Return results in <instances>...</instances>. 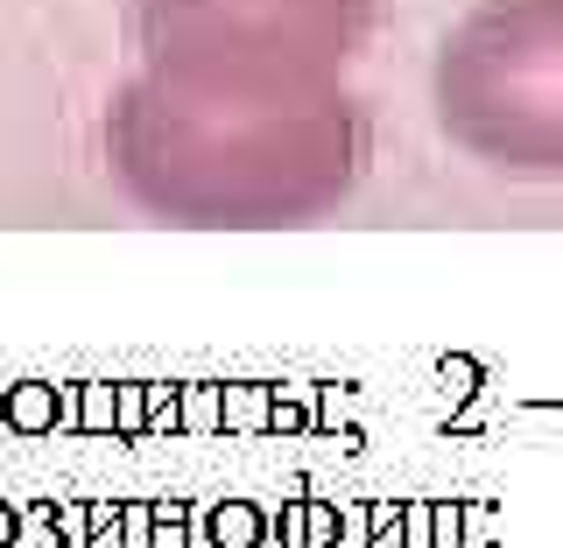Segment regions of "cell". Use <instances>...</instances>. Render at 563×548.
<instances>
[{
    "label": "cell",
    "instance_id": "6da1fadb",
    "mask_svg": "<svg viewBox=\"0 0 563 548\" xmlns=\"http://www.w3.org/2000/svg\"><path fill=\"white\" fill-rule=\"evenodd\" d=\"M366 0H141L155 57L190 78H289L345 57Z\"/></svg>",
    "mask_w": 563,
    "mask_h": 548
},
{
    "label": "cell",
    "instance_id": "7a4b0ae2",
    "mask_svg": "<svg viewBox=\"0 0 563 548\" xmlns=\"http://www.w3.org/2000/svg\"><path fill=\"white\" fill-rule=\"evenodd\" d=\"M268 541V514L254 500H219L198 514V548H261Z\"/></svg>",
    "mask_w": 563,
    "mask_h": 548
},
{
    "label": "cell",
    "instance_id": "3957f363",
    "mask_svg": "<svg viewBox=\"0 0 563 548\" xmlns=\"http://www.w3.org/2000/svg\"><path fill=\"white\" fill-rule=\"evenodd\" d=\"M268 541H282V548H339V506L289 500L282 514H268Z\"/></svg>",
    "mask_w": 563,
    "mask_h": 548
},
{
    "label": "cell",
    "instance_id": "277c9868",
    "mask_svg": "<svg viewBox=\"0 0 563 548\" xmlns=\"http://www.w3.org/2000/svg\"><path fill=\"white\" fill-rule=\"evenodd\" d=\"M0 422H8L14 436H49L57 429V387L49 380H14L8 394H0Z\"/></svg>",
    "mask_w": 563,
    "mask_h": 548
},
{
    "label": "cell",
    "instance_id": "5b68a950",
    "mask_svg": "<svg viewBox=\"0 0 563 548\" xmlns=\"http://www.w3.org/2000/svg\"><path fill=\"white\" fill-rule=\"evenodd\" d=\"M176 429H190V436L225 429V394H219L211 380H198V387H176Z\"/></svg>",
    "mask_w": 563,
    "mask_h": 548
},
{
    "label": "cell",
    "instance_id": "8992f818",
    "mask_svg": "<svg viewBox=\"0 0 563 548\" xmlns=\"http://www.w3.org/2000/svg\"><path fill=\"white\" fill-rule=\"evenodd\" d=\"M225 394V429H268L275 387H219Z\"/></svg>",
    "mask_w": 563,
    "mask_h": 548
},
{
    "label": "cell",
    "instance_id": "52a82bcc",
    "mask_svg": "<svg viewBox=\"0 0 563 548\" xmlns=\"http://www.w3.org/2000/svg\"><path fill=\"white\" fill-rule=\"evenodd\" d=\"M78 436H113V387L106 380H78V415H70Z\"/></svg>",
    "mask_w": 563,
    "mask_h": 548
},
{
    "label": "cell",
    "instance_id": "ba28073f",
    "mask_svg": "<svg viewBox=\"0 0 563 548\" xmlns=\"http://www.w3.org/2000/svg\"><path fill=\"white\" fill-rule=\"evenodd\" d=\"M155 548H198V506L155 500Z\"/></svg>",
    "mask_w": 563,
    "mask_h": 548
},
{
    "label": "cell",
    "instance_id": "9c48e42d",
    "mask_svg": "<svg viewBox=\"0 0 563 548\" xmlns=\"http://www.w3.org/2000/svg\"><path fill=\"white\" fill-rule=\"evenodd\" d=\"M113 436H148V380H113Z\"/></svg>",
    "mask_w": 563,
    "mask_h": 548
},
{
    "label": "cell",
    "instance_id": "30bf717a",
    "mask_svg": "<svg viewBox=\"0 0 563 548\" xmlns=\"http://www.w3.org/2000/svg\"><path fill=\"white\" fill-rule=\"evenodd\" d=\"M401 548H437V500H401Z\"/></svg>",
    "mask_w": 563,
    "mask_h": 548
},
{
    "label": "cell",
    "instance_id": "8fae6325",
    "mask_svg": "<svg viewBox=\"0 0 563 548\" xmlns=\"http://www.w3.org/2000/svg\"><path fill=\"white\" fill-rule=\"evenodd\" d=\"M120 548H155V500L120 506Z\"/></svg>",
    "mask_w": 563,
    "mask_h": 548
},
{
    "label": "cell",
    "instance_id": "7c38bea8",
    "mask_svg": "<svg viewBox=\"0 0 563 548\" xmlns=\"http://www.w3.org/2000/svg\"><path fill=\"white\" fill-rule=\"evenodd\" d=\"M366 548H401V500L366 506Z\"/></svg>",
    "mask_w": 563,
    "mask_h": 548
},
{
    "label": "cell",
    "instance_id": "4fadbf2b",
    "mask_svg": "<svg viewBox=\"0 0 563 548\" xmlns=\"http://www.w3.org/2000/svg\"><path fill=\"white\" fill-rule=\"evenodd\" d=\"M148 436H176V387L148 380Z\"/></svg>",
    "mask_w": 563,
    "mask_h": 548
},
{
    "label": "cell",
    "instance_id": "5bb4252c",
    "mask_svg": "<svg viewBox=\"0 0 563 548\" xmlns=\"http://www.w3.org/2000/svg\"><path fill=\"white\" fill-rule=\"evenodd\" d=\"M57 541H64V548H85V541H92V506L64 500V506H57Z\"/></svg>",
    "mask_w": 563,
    "mask_h": 548
},
{
    "label": "cell",
    "instance_id": "9a60e30c",
    "mask_svg": "<svg viewBox=\"0 0 563 548\" xmlns=\"http://www.w3.org/2000/svg\"><path fill=\"white\" fill-rule=\"evenodd\" d=\"M85 548H120V500H92V541Z\"/></svg>",
    "mask_w": 563,
    "mask_h": 548
},
{
    "label": "cell",
    "instance_id": "2e32d148",
    "mask_svg": "<svg viewBox=\"0 0 563 548\" xmlns=\"http://www.w3.org/2000/svg\"><path fill=\"white\" fill-rule=\"evenodd\" d=\"M437 548H465V506L437 500Z\"/></svg>",
    "mask_w": 563,
    "mask_h": 548
},
{
    "label": "cell",
    "instance_id": "e0dca14e",
    "mask_svg": "<svg viewBox=\"0 0 563 548\" xmlns=\"http://www.w3.org/2000/svg\"><path fill=\"white\" fill-rule=\"evenodd\" d=\"M472 373H479L472 359H444V380H451V394H472Z\"/></svg>",
    "mask_w": 563,
    "mask_h": 548
},
{
    "label": "cell",
    "instance_id": "ac0fdd59",
    "mask_svg": "<svg viewBox=\"0 0 563 548\" xmlns=\"http://www.w3.org/2000/svg\"><path fill=\"white\" fill-rule=\"evenodd\" d=\"M22 541V514H14V506H0V548H14Z\"/></svg>",
    "mask_w": 563,
    "mask_h": 548
}]
</instances>
